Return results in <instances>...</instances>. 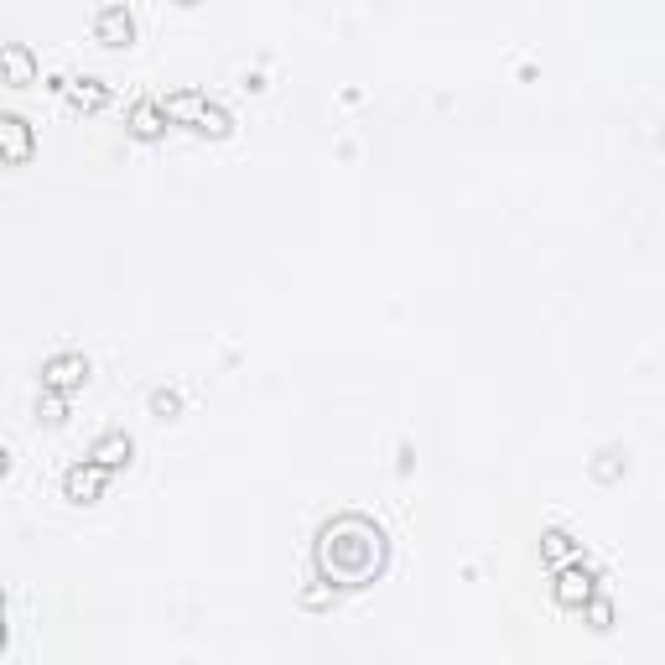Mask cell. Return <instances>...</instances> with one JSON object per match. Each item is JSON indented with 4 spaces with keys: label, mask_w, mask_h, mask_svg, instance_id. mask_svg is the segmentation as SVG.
Listing matches in <instances>:
<instances>
[{
    "label": "cell",
    "mask_w": 665,
    "mask_h": 665,
    "mask_svg": "<svg viewBox=\"0 0 665 665\" xmlns=\"http://www.w3.org/2000/svg\"><path fill=\"white\" fill-rule=\"evenodd\" d=\"M390 562V541L385 530L359 515V510H343L333 520H323L312 541V567H317V582L328 588H369Z\"/></svg>",
    "instance_id": "obj_1"
},
{
    "label": "cell",
    "mask_w": 665,
    "mask_h": 665,
    "mask_svg": "<svg viewBox=\"0 0 665 665\" xmlns=\"http://www.w3.org/2000/svg\"><path fill=\"white\" fill-rule=\"evenodd\" d=\"M598 593V577L572 562V567H556V582H551V598L562 603V608H588V598Z\"/></svg>",
    "instance_id": "obj_2"
},
{
    "label": "cell",
    "mask_w": 665,
    "mask_h": 665,
    "mask_svg": "<svg viewBox=\"0 0 665 665\" xmlns=\"http://www.w3.org/2000/svg\"><path fill=\"white\" fill-rule=\"evenodd\" d=\"M104 484H110V468H99V463H73L68 478H63V494L73 504H94L104 494Z\"/></svg>",
    "instance_id": "obj_3"
},
{
    "label": "cell",
    "mask_w": 665,
    "mask_h": 665,
    "mask_svg": "<svg viewBox=\"0 0 665 665\" xmlns=\"http://www.w3.org/2000/svg\"><path fill=\"white\" fill-rule=\"evenodd\" d=\"M89 380V359L84 354H52L42 364V390H73Z\"/></svg>",
    "instance_id": "obj_4"
},
{
    "label": "cell",
    "mask_w": 665,
    "mask_h": 665,
    "mask_svg": "<svg viewBox=\"0 0 665 665\" xmlns=\"http://www.w3.org/2000/svg\"><path fill=\"white\" fill-rule=\"evenodd\" d=\"M94 37L110 42V47H130V37H136V16H130L125 6H99L94 11Z\"/></svg>",
    "instance_id": "obj_5"
},
{
    "label": "cell",
    "mask_w": 665,
    "mask_h": 665,
    "mask_svg": "<svg viewBox=\"0 0 665 665\" xmlns=\"http://www.w3.org/2000/svg\"><path fill=\"white\" fill-rule=\"evenodd\" d=\"M52 89L68 94L78 110H104V104H110V89H104L99 78H63V73H58V78H52Z\"/></svg>",
    "instance_id": "obj_6"
},
{
    "label": "cell",
    "mask_w": 665,
    "mask_h": 665,
    "mask_svg": "<svg viewBox=\"0 0 665 665\" xmlns=\"http://www.w3.org/2000/svg\"><path fill=\"white\" fill-rule=\"evenodd\" d=\"M162 125H167L162 99H136V104H130V136H136V141H156V136H162Z\"/></svg>",
    "instance_id": "obj_7"
},
{
    "label": "cell",
    "mask_w": 665,
    "mask_h": 665,
    "mask_svg": "<svg viewBox=\"0 0 665 665\" xmlns=\"http://www.w3.org/2000/svg\"><path fill=\"white\" fill-rule=\"evenodd\" d=\"M162 110H167V120L198 130V120H203V110H208V94H198V89H177V94L162 99Z\"/></svg>",
    "instance_id": "obj_8"
},
{
    "label": "cell",
    "mask_w": 665,
    "mask_h": 665,
    "mask_svg": "<svg viewBox=\"0 0 665 665\" xmlns=\"http://www.w3.org/2000/svg\"><path fill=\"white\" fill-rule=\"evenodd\" d=\"M0 141H6V162H26L32 156V125L21 115H0Z\"/></svg>",
    "instance_id": "obj_9"
},
{
    "label": "cell",
    "mask_w": 665,
    "mask_h": 665,
    "mask_svg": "<svg viewBox=\"0 0 665 665\" xmlns=\"http://www.w3.org/2000/svg\"><path fill=\"white\" fill-rule=\"evenodd\" d=\"M89 463L110 468V473H115V468H125V463H130V437H125V432H104V437L89 447Z\"/></svg>",
    "instance_id": "obj_10"
},
{
    "label": "cell",
    "mask_w": 665,
    "mask_h": 665,
    "mask_svg": "<svg viewBox=\"0 0 665 665\" xmlns=\"http://www.w3.org/2000/svg\"><path fill=\"white\" fill-rule=\"evenodd\" d=\"M0 63H6L11 84H32V73H37V58L26 42H0Z\"/></svg>",
    "instance_id": "obj_11"
},
{
    "label": "cell",
    "mask_w": 665,
    "mask_h": 665,
    "mask_svg": "<svg viewBox=\"0 0 665 665\" xmlns=\"http://www.w3.org/2000/svg\"><path fill=\"white\" fill-rule=\"evenodd\" d=\"M541 556H546L551 567H572V562H577V541H572V530L551 525L546 536H541Z\"/></svg>",
    "instance_id": "obj_12"
},
{
    "label": "cell",
    "mask_w": 665,
    "mask_h": 665,
    "mask_svg": "<svg viewBox=\"0 0 665 665\" xmlns=\"http://www.w3.org/2000/svg\"><path fill=\"white\" fill-rule=\"evenodd\" d=\"M582 614H588V624H593V629H614V603H608L603 593H593Z\"/></svg>",
    "instance_id": "obj_13"
},
{
    "label": "cell",
    "mask_w": 665,
    "mask_h": 665,
    "mask_svg": "<svg viewBox=\"0 0 665 665\" xmlns=\"http://www.w3.org/2000/svg\"><path fill=\"white\" fill-rule=\"evenodd\" d=\"M177 406H182V401H177V390H151V416H162V421H167V416H177Z\"/></svg>",
    "instance_id": "obj_14"
},
{
    "label": "cell",
    "mask_w": 665,
    "mask_h": 665,
    "mask_svg": "<svg viewBox=\"0 0 665 665\" xmlns=\"http://www.w3.org/2000/svg\"><path fill=\"white\" fill-rule=\"evenodd\" d=\"M37 411H42L47 421H63V411H68V401H63V395H58V390H47V401H42Z\"/></svg>",
    "instance_id": "obj_15"
},
{
    "label": "cell",
    "mask_w": 665,
    "mask_h": 665,
    "mask_svg": "<svg viewBox=\"0 0 665 665\" xmlns=\"http://www.w3.org/2000/svg\"><path fill=\"white\" fill-rule=\"evenodd\" d=\"M593 473L603 478V484H608V478H619V452H603V463H598Z\"/></svg>",
    "instance_id": "obj_16"
}]
</instances>
